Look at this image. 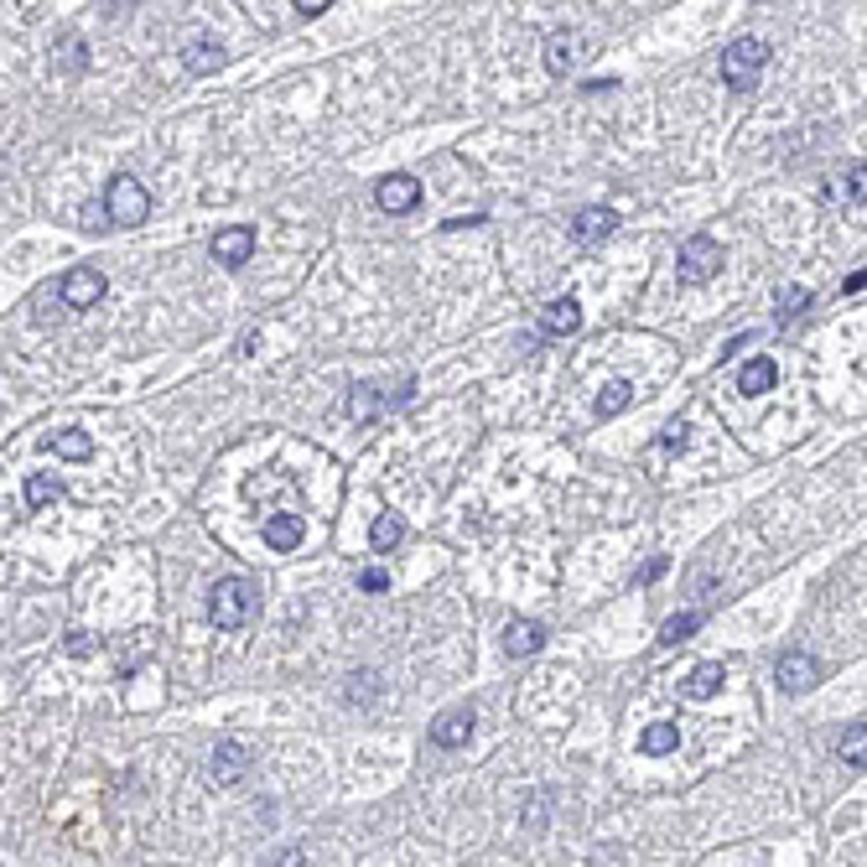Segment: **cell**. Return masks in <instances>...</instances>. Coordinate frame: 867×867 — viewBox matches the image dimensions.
Listing matches in <instances>:
<instances>
[{
  "instance_id": "1",
  "label": "cell",
  "mask_w": 867,
  "mask_h": 867,
  "mask_svg": "<svg viewBox=\"0 0 867 867\" xmlns=\"http://www.w3.org/2000/svg\"><path fill=\"white\" fill-rule=\"evenodd\" d=\"M769 58H774V52H769L764 36H738V42L722 48L717 73H722V84H728L732 94H753L759 79H764V69H769Z\"/></svg>"
},
{
  "instance_id": "2",
  "label": "cell",
  "mask_w": 867,
  "mask_h": 867,
  "mask_svg": "<svg viewBox=\"0 0 867 867\" xmlns=\"http://www.w3.org/2000/svg\"><path fill=\"white\" fill-rule=\"evenodd\" d=\"M260 608V587L250 577H219L213 582V593H208V618L219 624L223 634L244 629Z\"/></svg>"
},
{
  "instance_id": "3",
  "label": "cell",
  "mask_w": 867,
  "mask_h": 867,
  "mask_svg": "<svg viewBox=\"0 0 867 867\" xmlns=\"http://www.w3.org/2000/svg\"><path fill=\"white\" fill-rule=\"evenodd\" d=\"M104 213H109L115 229H136L152 213V192L140 188V177L119 171V177H109V188H104Z\"/></svg>"
},
{
  "instance_id": "4",
  "label": "cell",
  "mask_w": 867,
  "mask_h": 867,
  "mask_svg": "<svg viewBox=\"0 0 867 867\" xmlns=\"http://www.w3.org/2000/svg\"><path fill=\"white\" fill-rule=\"evenodd\" d=\"M416 400V379L400 375L395 379V390H385V385H364L358 379L354 390H348V416L354 421H375V416H385V410H400Z\"/></svg>"
},
{
  "instance_id": "5",
  "label": "cell",
  "mask_w": 867,
  "mask_h": 867,
  "mask_svg": "<svg viewBox=\"0 0 867 867\" xmlns=\"http://www.w3.org/2000/svg\"><path fill=\"white\" fill-rule=\"evenodd\" d=\"M587 58H593V36L577 32V27H562V32H551V42H545V69L556 73V79L577 73Z\"/></svg>"
},
{
  "instance_id": "6",
  "label": "cell",
  "mask_w": 867,
  "mask_h": 867,
  "mask_svg": "<svg viewBox=\"0 0 867 867\" xmlns=\"http://www.w3.org/2000/svg\"><path fill=\"white\" fill-rule=\"evenodd\" d=\"M722 244L717 239H707V234H691L686 244H680V255H676V265H680V281H691V286H701V281H712L717 271H722Z\"/></svg>"
},
{
  "instance_id": "7",
  "label": "cell",
  "mask_w": 867,
  "mask_h": 867,
  "mask_svg": "<svg viewBox=\"0 0 867 867\" xmlns=\"http://www.w3.org/2000/svg\"><path fill=\"white\" fill-rule=\"evenodd\" d=\"M421 198H426V188L410 177V171H390V177H379V182H375V203H379V213H390V219L416 213Z\"/></svg>"
},
{
  "instance_id": "8",
  "label": "cell",
  "mask_w": 867,
  "mask_h": 867,
  "mask_svg": "<svg viewBox=\"0 0 867 867\" xmlns=\"http://www.w3.org/2000/svg\"><path fill=\"white\" fill-rule=\"evenodd\" d=\"M774 680H780V691H790V697H805V691L821 686V660L811 649H784L780 665H774Z\"/></svg>"
},
{
  "instance_id": "9",
  "label": "cell",
  "mask_w": 867,
  "mask_h": 867,
  "mask_svg": "<svg viewBox=\"0 0 867 867\" xmlns=\"http://www.w3.org/2000/svg\"><path fill=\"white\" fill-rule=\"evenodd\" d=\"M104 291H109V281H104V271H94V265H79V271H69L58 281V296H63L69 312H88L94 302H104Z\"/></svg>"
},
{
  "instance_id": "10",
  "label": "cell",
  "mask_w": 867,
  "mask_h": 867,
  "mask_svg": "<svg viewBox=\"0 0 867 867\" xmlns=\"http://www.w3.org/2000/svg\"><path fill=\"white\" fill-rule=\"evenodd\" d=\"M250 759H255V753H250L244 738H219V749H213V759H208V769H213L208 780H213V784H239L244 774H250Z\"/></svg>"
},
{
  "instance_id": "11",
  "label": "cell",
  "mask_w": 867,
  "mask_h": 867,
  "mask_svg": "<svg viewBox=\"0 0 867 867\" xmlns=\"http://www.w3.org/2000/svg\"><path fill=\"white\" fill-rule=\"evenodd\" d=\"M208 250H213V260H219L223 271H239L244 260L255 255V229H244V223H229V229H219V234L208 239Z\"/></svg>"
},
{
  "instance_id": "12",
  "label": "cell",
  "mask_w": 867,
  "mask_h": 867,
  "mask_svg": "<svg viewBox=\"0 0 867 867\" xmlns=\"http://www.w3.org/2000/svg\"><path fill=\"white\" fill-rule=\"evenodd\" d=\"M545 649V624L541 618H510L504 624V655L510 660H530Z\"/></svg>"
},
{
  "instance_id": "13",
  "label": "cell",
  "mask_w": 867,
  "mask_h": 867,
  "mask_svg": "<svg viewBox=\"0 0 867 867\" xmlns=\"http://www.w3.org/2000/svg\"><path fill=\"white\" fill-rule=\"evenodd\" d=\"M473 728H478L473 707H452V712H442L437 722H431V743L452 753V749H462V743L473 738Z\"/></svg>"
},
{
  "instance_id": "14",
  "label": "cell",
  "mask_w": 867,
  "mask_h": 867,
  "mask_svg": "<svg viewBox=\"0 0 867 867\" xmlns=\"http://www.w3.org/2000/svg\"><path fill=\"white\" fill-rule=\"evenodd\" d=\"M774 385H780V364H774V358H749V364H743V369H738V390L749 395V400H759V395H769L774 390Z\"/></svg>"
},
{
  "instance_id": "15",
  "label": "cell",
  "mask_w": 867,
  "mask_h": 867,
  "mask_svg": "<svg viewBox=\"0 0 867 867\" xmlns=\"http://www.w3.org/2000/svg\"><path fill=\"white\" fill-rule=\"evenodd\" d=\"M613 229H618V213H613L608 203L582 208L577 219H572V234H577V244H597V239H608Z\"/></svg>"
},
{
  "instance_id": "16",
  "label": "cell",
  "mask_w": 867,
  "mask_h": 867,
  "mask_svg": "<svg viewBox=\"0 0 867 867\" xmlns=\"http://www.w3.org/2000/svg\"><path fill=\"white\" fill-rule=\"evenodd\" d=\"M541 327L551 333V338H572V333L582 327V302H577V296H556V302L545 306Z\"/></svg>"
},
{
  "instance_id": "17",
  "label": "cell",
  "mask_w": 867,
  "mask_h": 867,
  "mask_svg": "<svg viewBox=\"0 0 867 867\" xmlns=\"http://www.w3.org/2000/svg\"><path fill=\"white\" fill-rule=\"evenodd\" d=\"M722 686H728V670H722L717 660H701L697 670H691V676L680 680V691H686L691 701H712L717 691H722Z\"/></svg>"
},
{
  "instance_id": "18",
  "label": "cell",
  "mask_w": 867,
  "mask_h": 867,
  "mask_svg": "<svg viewBox=\"0 0 867 867\" xmlns=\"http://www.w3.org/2000/svg\"><path fill=\"white\" fill-rule=\"evenodd\" d=\"M260 535H265V545H271L275 556H286V551L302 545V520H296V514H271V520L260 525Z\"/></svg>"
},
{
  "instance_id": "19",
  "label": "cell",
  "mask_w": 867,
  "mask_h": 867,
  "mask_svg": "<svg viewBox=\"0 0 867 867\" xmlns=\"http://www.w3.org/2000/svg\"><path fill=\"white\" fill-rule=\"evenodd\" d=\"M182 69L198 73V79L219 73L223 69V48H219V42H208V36H198V42H188V48H182Z\"/></svg>"
},
{
  "instance_id": "20",
  "label": "cell",
  "mask_w": 867,
  "mask_h": 867,
  "mask_svg": "<svg viewBox=\"0 0 867 867\" xmlns=\"http://www.w3.org/2000/svg\"><path fill=\"white\" fill-rule=\"evenodd\" d=\"M680 749V728L676 722H649L645 732H639V753H649V759H665V753Z\"/></svg>"
},
{
  "instance_id": "21",
  "label": "cell",
  "mask_w": 867,
  "mask_h": 867,
  "mask_svg": "<svg viewBox=\"0 0 867 867\" xmlns=\"http://www.w3.org/2000/svg\"><path fill=\"white\" fill-rule=\"evenodd\" d=\"M707 624V608H686V613H676V618H665V629H660V645L665 649H676V645H686L691 634Z\"/></svg>"
},
{
  "instance_id": "22",
  "label": "cell",
  "mask_w": 867,
  "mask_h": 867,
  "mask_svg": "<svg viewBox=\"0 0 867 867\" xmlns=\"http://www.w3.org/2000/svg\"><path fill=\"white\" fill-rule=\"evenodd\" d=\"M629 400H634V385H629V379H613V385H603V395L593 400V416H597V421H613V416L629 406Z\"/></svg>"
},
{
  "instance_id": "23",
  "label": "cell",
  "mask_w": 867,
  "mask_h": 867,
  "mask_svg": "<svg viewBox=\"0 0 867 867\" xmlns=\"http://www.w3.org/2000/svg\"><path fill=\"white\" fill-rule=\"evenodd\" d=\"M48 447L58 452V458H69V462H88V458H94V442H88V431H79V426L58 431V437H52Z\"/></svg>"
},
{
  "instance_id": "24",
  "label": "cell",
  "mask_w": 867,
  "mask_h": 867,
  "mask_svg": "<svg viewBox=\"0 0 867 867\" xmlns=\"http://www.w3.org/2000/svg\"><path fill=\"white\" fill-rule=\"evenodd\" d=\"M400 541H406V520L395 510H385L375 525H369V545H375V551H395Z\"/></svg>"
},
{
  "instance_id": "25",
  "label": "cell",
  "mask_w": 867,
  "mask_h": 867,
  "mask_svg": "<svg viewBox=\"0 0 867 867\" xmlns=\"http://www.w3.org/2000/svg\"><path fill=\"white\" fill-rule=\"evenodd\" d=\"M836 753H842V764L867 769V722H852V728L836 738Z\"/></svg>"
},
{
  "instance_id": "26",
  "label": "cell",
  "mask_w": 867,
  "mask_h": 867,
  "mask_svg": "<svg viewBox=\"0 0 867 867\" xmlns=\"http://www.w3.org/2000/svg\"><path fill=\"white\" fill-rule=\"evenodd\" d=\"M805 312H811V291H805V286H780V296H774V317L790 327L795 317H805Z\"/></svg>"
},
{
  "instance_id": "27",
  "label": "cell",
  "mask_w": 867,
  "mask_h": 867,
  "mask_svg": "<svg viewBox=\"0 0 867 867\" xmlns=\"http://www.w3.org/2000/svg\"><path fill=\"white\" fill-rule=\"evenodd\" d=\"M52 63H63V69L69 73H79L88 63V48H84V36L79 32H69L63 36V42H58V48H52Z\"/></svg>"
},
{
  "instance_id": "28",
  "label": "cell",
  "mask_w": 867,
  "mask_h": 867,
  "mask_svg": "<svg viewBox=\"0 0 867 867\" xmlns=\"http://www.w3.org/2000/svg\"><path fill=\"white\" fill-rule=\"evenodd\" d=\"M58 499H63V483H58V478H27V504H32V510H48V504H58Z\"/></svg>"
},
{
  "instance_id": "29",
  "label": "cell",
  "mask_w": 867,
  "mask_h": 867,
  "mask_svg": "<svg viewBox=\"0 0 867 867\" xmlns=\"http://www.w3.org/2000/svg\"><path fill=\"white\" fill-rule=\"evenodd\" d=\"M847 198L852 203H867V161H857V167L847 171Z\"/></svg>"
},
{
  "instance_id": "30",
  "label": "cell",
  "mask_w": 867,
  "mask_h": 867,
  "mask_svg": "<svg viewBox=\"0 0 867 867\" xmlns=\"http://www.w3.org/2000/svg\"><path fill=\"white\" fill-rule=\"evenodd\" d=\"M358 587H364V593H385V587H390V577H385L379 566H369V572H358Z\"/></svg>"
},
{
  "instance_id": "31",
  "label": "cell",
  "mask_w": 867,
  "mask_h": 867,
  "mask_svg": "<svg viewBox=\"0 0 867 867\" xmlns=\"http://www.w3.org/2000/svg\"><path fill=\"white\" fill-rule=\"evenodd\" d=\"M686 437H691V426L676 421V426H665V437H660V442L670 447V452H680V447H686Z\"/></svg>"
},
{
  "instance_id": "32",
  "label": "cell",
  "mask_w": 867,
  "mask_h": 867,
  "mask_svg": "<svg viewBox=\"0 0 867 867\" xmlns=\"http://www.w3.org/2000/svg\"><path fill=\"white\" fill-rule=\"evenodd\" d=\"M665 566H670V562H665V556H649V562H645V572H639V577H634V582H639V587H649V582H660V577H665Z\"/></svg>"
},
{
  "instance_id": "33",
  "label": "cell",
  "mask_w": 867,
  "mask_h": 867,
  "mask_svg": "<svg viewBox=\"0 0 867 867\" xmlns=\"http://www.w3.org/2000/svg\"><path fill=\"white\" fill-rule=\"evenodd\" d=\"M94 645H100V639H88V634H69V655H79V660L94 655Z\"/></svg>"
},
{
  "instance_id": "34",
  "label": "cell",
  "mask_w": 867,
  "mask_h": 867,
  "mask_svg": "<svg viewBox=\"0 0 867 867\" xmlns=\"http://www.w3.org/2000/svg\"><path fill=\"white\" fill-rule=\"evenodd\" d=\"M478 223H483V213H473V219H447L442 234H462V229H478Z\"/></svg>"
},
{
  "instance_id": "35",
  "label": "cell",
  "mask_w": 867,
  "mask_h": 867,
  "mask_svg": "<svg viewBox=\"0 0 867 867\" xmlns=\"http://www.w3.org/2000/svg\"><path fill=\"white\" fill-rule=\"evenodd\" d=\"M327 6H333V0H296V11H302V17H323Z\"/></svg>"
},
{
  "instance_id": "36",
  "label": "cell",
  "mask_w": 867,
  "mask_h": 867,
  "mask_svg": "<svg viewBox=\"0 0 867 867\" xmlns=\"http://www.w3.org/2000/svg\"><path fill=\"white\" fill-rule=\"evenodd\" d=\"M842 291H847V296H857V291H867V271H852V275H847V286H842Z\"/></svg>"
}]
</instances>
